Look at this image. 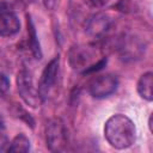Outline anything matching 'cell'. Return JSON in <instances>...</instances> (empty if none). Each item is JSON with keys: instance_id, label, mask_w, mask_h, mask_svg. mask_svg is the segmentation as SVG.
<instances>
[{"instance_id": "obj_1", "label": "cell", "mask_w": 153, "mask_h": 153, "mask_svg": "<svg viewBox=\"0 0 153 153\" xmlns=\"http://www.w3.org/2000/svg\"><path fill=\"white\" fill-rule=\"evenodd\" d=\"M104 136L111 147L116 149H124L135 142L136 128L128 116L116 114L105 122Z\"/></svg>"}, {"instance_id": "obj_2", "label": "cell", "mask_w": 153, "mask_h": 153, "mask_svg": "<svg viewBox=\"0 0 153 153\" xmlns=\"http://www.w3.org/2000/svg\"><path fill=\"white\" fill-rule=\"evenodd\" d=\"M118 86V79L111 73L102 74L91 80L88 84V92L92 97L102 99L112 94Z\"/></svg>"}, {"instance_id": "obj_3", "label": "cell", "mask_w": 153, "mask_h": 153, "mask_svg": "<svg viewBox=\"0 0 153 153\" xmlns=\"http://www.w3.org/2000/svg\"><path fill=\"white\" fill-rule=\"evenodd\" d=\"M17 86L22 99L27 105L36 108L39 100V96H38V91L33 86L32 75L26 68H22L19 71L17 76Z\"/></svg>"}, {"instance_id": "obj_4", "label": "cell", "mask_w": 153, "mask_h": 153, "mask_svg": "<svg viewBox=\"0 0 153 153\" xmlns=\"http://www.w3.org/2000/svg\"><path fill=\"white\" fill-rule=\"evenodd\" d=\"M59 67H60V57L57 55L43 69L41 79H39L38 88H37L38 96H39L41 100H45L48 98L51 88L54 87V85L56 82L57 73H59Z\"/></svg>"}, {"instance_id": "obj_5", "label": "cell", "mask_w": 153, "mask_h": 153, "mask_svg": "<svg viewBox=\"0 0 153 153\" xmlns=\"http://www.w3.org/2000/svg\"><path fill=\"white\" fill-rule=\"evenodd\" d=\"M66 145V130L63 123L55 118L47 127V147L51 152H60Z\"/></svg>"}, {"instance_id": "obj_6", "label": "cell", "mask_w": 153, "mask_h": 153, "mask_svg": "<svg viewBox=\"0 0 153 153\" xmlns=\"http://www.w3.org/2000/svg\"><path fill=\"white\" fill-rule=\"evenodd\" d=\"M20 30V22L16 13L12 11H4L0 13V36L11 37Z\"/></svg>"}, {"instance_id": "obj_7", "label": "cell", "mask_w": 153, "mask_h": 153, "mask_svg": "<svg viewBox=\"0 0 153 153\" xmlns=\"http://www.w3.org/2000/svg\"><path fill=\"white\" fill-rule=\"evenodd\" d=\"M92 57H93V53L91 51L90 48H79L78 47L71 51L69 62L74 69L84 68V71H85L87 67H90L92 65L90 62Z\"/></svg>"}, {"instance_id": "obj_8", "label": "cell", "mask_w": 153, "mask_h": 153, "mask_svg": "<svg viewBox=\"0 0 153 153\" xmlns=\"http://www.w3.org/2000/svg\"><path fill=\"white\" fill-rule=\"evenodd\" d=\"M152 86H153V73L152 72L143 73L137 81L136 88H137V93L140 94V97L147 102H152L153 99Z\"/></svg>"}, {"instance_id": "obj_9", "label": "cell", "mask_w": 153, "mask_h": 153, "mask_svg": "<svg viewBox=\"0 0 153 153\" xmlns=\"http://www.w3.org/2000/svg\"><path fill=\"white\" fill-rule=\"evenodd\" d=\"M26 18H27V35H29V45H30V49H31L33 56L37 60H41L42 59V50H41V45H39L38 38H37V33H36V29H35L33 22H32L31 17L29 14L26 16Z\"/></svg>"}, {"instance_id": "obj_10", "label": "cell", "mask_w": 153, "mask_h": 153, "mask_svg": "<svg viewBox=\"0 0 153 153\" xmlns=\"http://www.w3.org/2000/svg\"><path fill=\"white\" fill-rule=\"evenodd\" d=\"M8 152H29L30 151V140L24 134H18L13 137L11 141L8 148Z\"/></svg>"}, {"instance_id": "obj_11", "label": "cell", "mask_w": 153, "mask_h": 153, "mask_svg": "<svg viewBox=\"0 0 153 153\" xmlns=\"http://www.w3.org/2000/svg\"><path fill=\"white\" fill-rule=\"evenodd\" d=\"M109 25V20L104 17V16H96L93 17L90 23H88V27H87V31L94 36L102 33L104 30H106Z\"/></svg>"}, {"instance_id": "obj_12", "label": "cell", "mask_w": 153, "mask_h": 153, "mask_svg": "<svg viewBox=\"0 0 153 153\" xmlns=\"http://www.w3.org/2000/svg\"><path fill=\"white\" fill-rule=\"evenodd\" d=\"M106 65V57H103V59H100V60H98L96 63H92L90 67H87L84 72H82V74H88V73H93V72H97V71H99V69H102L104 66Z\"/></svg>"}, {"instance_id": "obj_13", "label": "cell", "mask_w": 153, "mask_h": 153, "mask_svg": "<svg viewBox=\"0 0 153 153\" xmlns=\"http://www.w3.org/2000/svg\"><path fill=\"white\" fill-rule=\"evenodd\" d=\"M10 88V80L8 78L0 72V92H7Z\"/></svg>"}, {"instance_id": "obj_14", "label": "cell", "mask_w": 153, "mask_h": 153, "mask_svg": "<svg viewBox=\"0 0 153 153\" xmlns=\"http://www.w3.org/2000/svg\"><path fill=\"white\" fill-rule=\"evenodd\" d=\"M55 1L56 0H43V4H44V6L47 7V8H53L54 7V5H55Z\"/></svg>"}, {"instance_id": "obj_15", "label": "cell", "mask_w": 153, "mask_h": 153, "mask_svg": "<svg viewBox=\"0 0 153 153\" xmlns=\"http://www.w3.org/2000/svg\"><path fill=\"white\" fill-rule=\"evenodd\" d=\"M108 1H109V0H92L93 5H96V6H103V5H105Z\"/></svg>"}, {"instance_id": "obj_16", "label": "cell", "mask_w": 153, "mask_h": 153, "mask_svg": "<svg viewBox=\"0 0 153 153\" xmlns=\"http://www.w3.org/2000/svg\"><path fill=\"white\" fill-rule=\"evenodd\" d=\"M6 10H8V8H7V4L4 2V1H1V2H0V13L4 12V11H6Z\"/></svg>"}, {"instance_id": "obj_17", "label": "cell", "mask_w": 153, "mask_h": 153, "mask_svg": "<svg viewBox=\"0 0 153 153\" xmlns=\"http://www.w3.org/2000/svg\"><path fill=\"white\" fill-rule=\"evenodd\" d=\"M148 127H149V130L152 131V116H151L149 120H148Z\"/></svg>"}, {"instance_id": "obj_18", "label": "cell", "mask_w": 153, "mask_h": 153, "mask_svg": "<svg viewBox=\"0 0 153 153\" xmlns=\"http://www.w3.org/2000/svg\"><path fill=\"white\" fill-rule=\"evenodd\" d=\"M4 124H5L4 118H2V117H1V115H0V128H4Z\"/></svg>"}]
</instances>
